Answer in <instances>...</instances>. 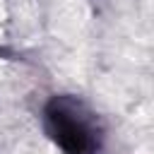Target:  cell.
I'll return each instance as SVG.
<instances>
[{
	"label": "cell",
	"mask_w": 154,
	"mask_h": 154,
	"mask_svg": "<svg viewBox=\"0 0 154 154\" xmlns=\"http://www.w3.org/2000/svg\"><path fill=\"white\" fill-rule=\"evenodd\" d=\"M43 128L63 154H96L101 147L96 116L75 96H53L43 108Z\"/></svg>",
	"instance_id": "1"
}]
</instances>
